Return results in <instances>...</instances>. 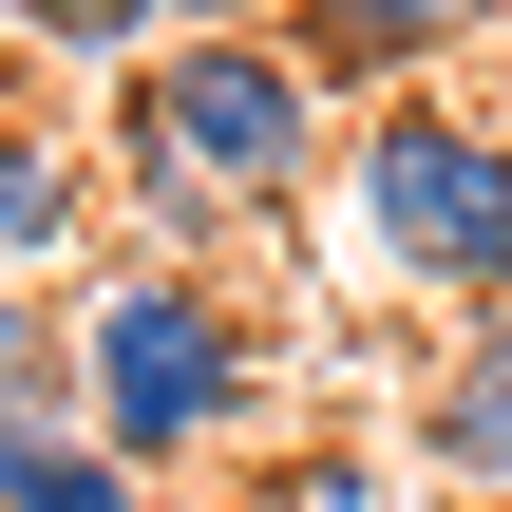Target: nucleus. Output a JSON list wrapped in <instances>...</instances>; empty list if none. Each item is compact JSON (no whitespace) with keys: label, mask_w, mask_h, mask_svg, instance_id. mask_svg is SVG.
I'll return each instance as SVG.
<instances>
[{"label":"nucleus","mask_w":512,"mask_h":512,"mask_svg":"<svg viewBox=\"0 0 512 512\" xmlns=\"http://www.w3.org/2000/svg\"><path fill=\"white\" fill-rule=\"evenodd\" d=\"M323 152H342V95L304 76V38H209L190 19L114 76V209L171 266H209L247 209H304Z\"/></svg>","instance_id":"f257e3e1"},{"label":"nucleus","mask_w":512,"mask_h":512,"mask_svg":"<svg viewBox=\"0 0 512 512\" xmlns=\"http://www.w3.org/2000/svg\"><path fill=\"white\" fill-rule=\"evenodd\" d=\"M247 418H266L247 285H209V266H171V247H133V266L76 285V437H95V456L190 475V456H228Z\"/></svg>","instance_id":"f03ea898"},{"label":"nucleus","mask_w":512,"mask_h":512,"mask_svg":"<svg viewBox=\"0 0 512 512\" xmlns=\"http://www.w3.org/2000/svg\"><path fill=\"white\" fill-rule=\"evenodd\" d=\"M342 190H361V247L418 285V304H512V133L494 114H456V95H380L361 114V152H342Z\"/></svg>","instance_id":"7ed1b4c3"},{"label":"nucleus","mask_w":512,"mask_h":512,"mask_svg":"<svg viewBox=\"0 0 512 512\" xmlns=\"http://www.w3.org/2000/svg\"><path fill=\"white\" fill-rule=\"evenodd\" d=\"M494 19H512V0H304L285 38H304V76H323V95H361V114H380V95H418L437 57H475Z\"/></svg>","instance_id":"20e7f679"},{"label":"nucleus","mask_w":512,"mask_h":512,"mask_svg":"<svg viewBox=\"0 0 512 512\" xmlns=\"http://www.w3.org/2000/svg\"><path fill=\"white\" fill-rule=\"evenodd\" d=\"M76 247H95V133L0 95V285H57Z\"/></svg>","instance_id":"39448f33"},{"label":"nucleus","mask_w":512,"mask_h":512,"mask_svg":"<svg viewBox=\"0 0 512 512\" xmlns=\"http://www.w3.org/2000/svg\"><path fill=\"white\" fill-rule=\"evenodd\" d=\"M418 475H456L475 512H512V304L456 323V361H437V399H418Z\"/></svg>","instance_id":"423d86ee"},{"label":"nucleus","mask_w":512,"mask_h":512,"mask_svg":"<svg viewBox=\"0 0 512 512\" xmlns=\"http://www.w3.org/2000/svg\"><path fill=\"white\" fill-rule=\"evenodd\" d=\"M0 512H152V475L95 456L76 418H0Z\"/></svg>","instance_id":"0eeeda50"},{"label":"nucleus","mask_w":512,"mask_h":512,"mask_svg":"<svg viewBox=\"0 0 512 512\" xmlns=\"http://www.w3.org/2000/svg\"><path fill=\"white\" fill-rule=\"evenodd\" d=\"M0 38H19V57H95V76H133V57L171 38V0H0Z\"/></svg>","instance_id":"6e6552de"},{"label":"nucleus","mask_w":512,"mask_h":512,"mask_svg":"<svg viewBox=\"0 0 512 512\" xmlns=\"http://www.w3.org/2000/svg\"><path fill=\"white\" fill-rule=\"evenodd\" d=\"M0 418H76V304L0 285Z\"/></svg>","instance_id":"1a4fd4ad"},{"label":"nucleus","mask_w":512,"mask_h":512,"mask_svg":"<svg viewBox=\"0 0 512 512\" xmlns=\"http://www.w3.org/2000/svg\"><path fill=\"white\" fill-rule=\"evenodd\" d=\"M247 512H418V494H399V456L323 437V456H266V475H247Z\"/></svg>","instance_id":"9d476101"},{"label":"nucleus","mask_w":512,"mask_h":512,"mask_svg":"<svg viewBox=\"0 0 512 512\" xmlns=\"http://www.w3.org/2000/svg\"><path fill=\"white\" fill-rule=\"evenodd\" d=\"M171 19H209V38H285L304 0H171Z\"/></svg>","instance_id":"9b49d317"},{"label":"nucleus","mask_w":512,"mask_h":512,"mask_svg":"<svg viewBox=\"0 0 512 512\" xmlns=\"http://www.w3.org/2000/svg\"><path fill=\"white\" fill-rule=\"evenodd\" d=\"M0 57H19V38H0Z\"/></svg>","instance_id":"f8f14e48"}]
</instances>
